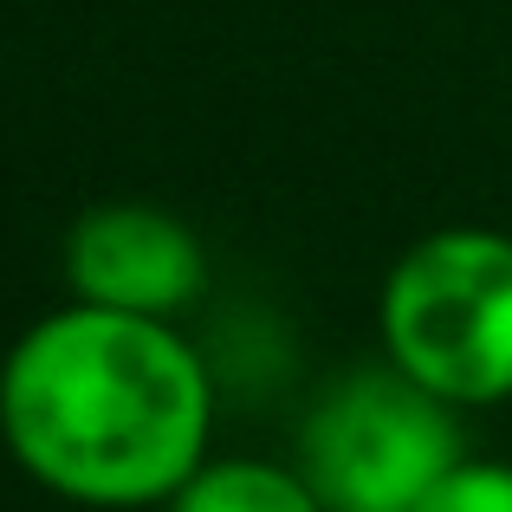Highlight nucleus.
Returning a JSON list of instances; mask_svg holds the SVG:
<instances>
[{"label":"nucleus","mask_w":512,"mask_h":512,"mask_svg":"<svg viewBox=\"0 0 512 512\" xmlns=\"http://www.w3.org/2000/svg\"><path fill=\"white\" fill-rule=\"evenodd\" d=\"M214 389L169 318L65 305L0 363L13 461L78 506H156L208 461Z\"/></svg>","instance_id":"f257e3e1"},{"label":"nucleus","mask_w":512,"mask_h":512,"mask_svg":"<svg viewBox=\"0 0 512 512\" xmlns=\"http://www.w3.org/2000/svg\"><path fill=\"white\" fill-rule=\"evenodd\" d=\"M389 363L454 409L512 396V234L441 227L415 240L383 286Z\"/></svg>","instance_id":"f03ea898"},{"label":"nucleus","mask_w":512,"mask_h":512,"mask_svg":"<svg viewBox=\"0 0 512 512\" xmlns=\"http://www.w3.org/2000/svg\"><path fill=\"white\" fill-rule=\"evenodd\" d=\"M454 461H467L454 402L402 363L338 376L299 428V474L325 512H415Z\"/></svg>","instance_id":"7ed1b4c3"},{"label":"nucleus","mask_w":512,"mask_h":512,"mask_svg":"<svg viewBox=\"0 0 512 512\" xmlns=\"http://www.w3.org/2000/svg\"><path fill=\"white\" fill-rule=\"evenodd\" d=\"M65 279L85 305L137 318H182L208 292V253L195 227L143 201H104L65 234Z\"/></svg>","instance_id":"20e7f679"},{"label":"nucleus","mask_w":512,"mask_h":512,"mask_svg":"<svg viewBox=\"0 0 512 512\" xmlns=\"http://www.w3.org/2000/svg\"><path fill=\"white\" fill-rule=\"evenodd\" d=\"M169 512H325L299 467L273 461H201L169 493Z\"/></svg>","instance_id":"39448f33"},{"label":"nucleus","mask_w":512,"mask_h":512,"mask_svg":"<svg viewBox=\"0 0 512 512\" xmlns=\"http://www.w3.org/2000/svg\"><path fill=\"white\" fill-rule=\"evenodd\" d=\"M415 512H512V467L506 461H454L448 474L435 480Z\"/></svg>","instance_id":"423d86ee"}]
</instances>
